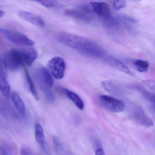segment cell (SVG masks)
I'll return each instance as SVG.
<instances>
[{"label": "cell", "mask_w": 155, "mask_h": 155, "mask_svg": "<svg viewBox=\"0 0 155 155\" xmlns=\"http://www.w3.org/2000/svg\"><path fill=\"white\" fill-rule=\"evenodd\" d=\"M47 68L52 76L56 79H61L65 73L66 63L64 60L59 56L53 57L48 61Z\"/></svg>", "instance_id": "5"}, {"label": "cell", "mask_w": 155, "mask_h": 155, "mask_svg": "<svg viewBox=\"0 0 155 155\" xmlns=\"http://www.w3.org/2000/svg\"><path fill=\"white\" fill-rule=\"evenodd\" d=\"M0 91L3 95L6 98H9L11 96V86L10 84L6 80V78L2 76H0Z\"/></svg>", "instance_id": "18"}, {"label": "cell", "mask_w": 155, "mask_h": 155, "mask_svg": "<svg viewBox=\"0 0 155 155\" xmlns=\"http://www.w3.org/2000/svg\"><path fill=\"white\" fill-rule=\"evenodd\" d=\"M104 61L110 67L124 73L129 75H132V73L130 69L127 67L123 62L118 59L111 56L106 55L103 58Z\"/></svg>", "instance_id": "9"}, {"label": "cell", "mask_w": 155, "mask_h": 155, "mask_svg": "<svg viewBox=\"0 0 155 155\" xmlns=\"http://www.w3.org/2000/svg\"><path fill=\"white\" fill-rule=\"evenodd\" d=\"M56 88L60 93L72 101L78 109L81 110H83L85 107L84 103L82 98L77 94L63 87L58 86Z\"/></svg>", "instance_id": "8"}, {"label": "cell", "mask_w": 155, "mask_h": 155, "mask_svg": "<svg viewBox=\"0 0 155 155\" xmlns=\"http://www.w3.org/2000/svg\"><path fill=\"white\" fill-rule=\"evenodd\" d=\"M86 39L76 35L62 32L59 34L57 40L65 46L75 49L78 51L85 43Z\"/></svg>", "instance_id": "2"}, {"label": "cell", "mask_w": 155, "mask_h": 155, "mask_svg": "<svg viewBox=\"0 0 155 155\" xmlns=\"http://www.w3.org/2000/svg\"><path fill=\"white\" fill-rule=\"evenodd\" d=\"M45 94L47 99L49 101H51V102L54 101V100H55V95L52 89L45 92Z\"/></svg>", "instance_id": "28"}, {"label": "cell", "mask_w": 155, "mask_h": 155, "mask_svg": "<svg viewBox=\"0 0 155 155\" xmlns=\"http://www.w3.org/2000/svg\"><path fill=\"white\" fill-rule=\"evenodd\" d=\"M129 112L130 117L137 124L147 127L153 126V120L140 107L134 104L131 105L129 107Z\"/></svg>", "instance_id": "4"}, {"label": "cell", "mask_w": 155, "mask_h": 155, "mask_svg": "<svg viewBox=\"0 0 155 155\" xmlns=\"http://www.w3.org/2000/svg\"><path fill=\"white\" fill-rule=\"evenodd\" d=\"M11 97L16 109L22 116L24 117L25 114V107L22 99L19 95L15 92L11 93Z\"/></svg>", "instance_id": "16"}, {"label": "cell", "mask_w": 155, "mask_h": 155, "mask_svg": "<svg viewBox=\"0 0 155 155\" xmlns=\"http://www.w3.org/2000/svg\"><path fill=\"white\" fill-rule=\"evenodd\" d=\"M0 76H1V74H0Z\"/></svg>", "instance_id": "32"}, {"label": "cell", "mask_w": 155, "mask_h": 155, "mask_svg": "<svg viewBox=\"0 0 155 155\" xmlns=\"http://www.w3.org/2000/svg\"><path fill=\"white\" fill-rule=\"evenodd\" d=\"M96 155H106L103 149L102 148L100 144L99 143H96Z\"/></svg>", "instance_id": "26"}, {"label": "cell", "mask_w": 155, "mask_h": 155, "mask_svg": "<svg viewBox=\"0 0 155 155\" xmlns=\"http://www.w3.org/2000/svg\"><path fill=\"white\" fill-rule=\"evenodd\" d=\"M93 11L97 15L104 19L111 16V10L109 5L104 2H91L90 3Z\"/></svg>", "instance_id": "10"}, {"label": "cell", "mask_w": 155, "mask_h": 155, "mask_svg": "<svg viewBox=\"0 0 155 155\" xmlns=\"http://www.w3.org/2000/svg\"><path fill=\"white\" fill-rule=\"evenodd\" d=\"M104 19L105 25L108 29L116 30L119 27V24L117 21L112 16Z\"/></svg>", "instance_id": "21"}, {"label": "cell", "mask_w": 155, "mask_h": 155, "mask_svg": "<svg viewBox=\"0 0 155 155\" xmlns=\"http://www.w3.org/2000/svg\"><path fill=\"white\" fill-rule=\"evenodd\" d=\"M25 78H26V83L27 86L31 93H32L33 96L34 97L35 99L36 100H39V95L36 91L35 86L34 84L32 79L30 76L29 73L27 71V70H25Z\"/></svg>", "instance_id": "19"}, {"label": "cell", "mask_w": 155, "mask_h": 155, "mask_svg": "<svg viewBox=\"0 0 155 155\" xmlns=\"http://www.w3.org/2000/svg\"><path fill=\"white\" fill-rule=\"evenodd\" d=\"M129 89L138 91L144 98L147 100L153 107L155 105V94L145 88L143 86L138 84H132L128 85Z\"/></svg>", "instance_id": "13"}, {"label": "cell", "mask_w": 155, "mask_h": 155, "mask_svg": "<svg viewBox=\"0 0 155 155\" xmlns=\"http://www.w3.org/2000/svg\"><path fill=\"white\" fill-rule=\"evenodd\" d=\"M137 1H142V0H137Z\"/></svg>", "instance_id": "31"}, {"label": "cell", "mask_w": 155, "mask_h": 155, "mask_svg": "<svg viewBox=\"0 0 155 155\" xmlns=\"http://www.w3.org/2000/svg\"><path fill=\"white\" fill-rule=\"evenodd\" d=\"M101 86L104 90L109 94L116 96H121L123 95L122 89L113 81L105 80L101 82Z\"/></svg>", "instance_id": "14"}, {"label": "cell", "mask_w": 155, "mask_h": 155, "mask_svg": "<svg viewBox=\"0 0 155 155\" xmlns=\"http://www.w3.org/2000/svg\"><path fill=\"white\" fill-rule=\"evenodd\" d=\"M5 12L2 11V10H0V18L2 17L4 15Z\"/></svg>", "instance_id": "30"}, {"label": "cell", "mask_w": 155, "mask_h": 155, "mask_svg": "<svg viewBox=\"0 0 155 155\" xmlns=\"http://www.w3.org/2000/svg\"><path fill=\"white\" fill-rule=\"evenodd\" d=\"M25 64L31 66L37 59L38 54L37 51L34 48H27L22 50Z\"/></svg>", "instance_id": "15"}, {"label": "cell", "mask_w": 155, "mask_h": 155, "mask_svg": "<svg viewBox=\"0 0 155 155\" xmlns=\"http://www.w3.org/2000/svg\"><path fill=\"white\" fill-rule=\"evenodd\" d=\"M35 78L39 87L45 93L51 90L53 85V77L48 69L44 67L36 69Z\"/></svg>", "instance_id": "3"}, {"label": "cell", "mask_w": 155, "mask_h": 155, "mask_svg": "<svg viewBox=\"0 0 155 155\" xmlns=\"http://www.w3.org/2000/svg\"><path fill=\"white\" fill-rule=\"evenodd\" d=\"M35 135L36 142L46 154L50 155L45 136L43 129L41 124H36L35 125Z\"/></svg>", "instance_id": "11"}, {"label": "cell", "mask_w": 155, "mask_h": 155, "mask_svg": "<svg viewBox=\"0 0 155 155\" xmlns=\"http://www.w3.org/2000/svg\"><path fill=\"white\" fill-rule=\"evenodd\" d=\"M32 1H36L40 3L42 5L46 7H53L55 4L53 0H32Z\"/></svg>", "instance_id": "23"}, {"label": "cell", "mask_w": 155, "mask_h": 155, "mask_svg": "<svg viewBox=\"0 0 155 155\" xmlns=\"http://www.w3.org/2000/svg\"><path fill=\"white\" fill-rule=\"evenodd\" d=\"M99 99L102 105L108 111L114 113L123 112L125 108L124 103L113 97L106 95L99 96Z\"/></svg>", "instance_id": "7"}, {"label": "cell", "mask_w": 155, "mask_h": 155, "mask_svg": "<svg viewBox=\"0 0 155 155\" xmlns=\"http://www.w3.org/2000/svg\"><path fill=\"white\" fill-rule=\"evenodd\" d=\"M0 31L7 40L18 45L32 46L35 45V42L23 34L11 30L0 29Z\"/></svg>", "instance_id": "6"}, {"label": "cell", "mask_w": 155, "mask_h": 155, "mask_svg": "<svg viewBox=\"0 0 155 155\" xmlns=\"http://www.w3.org/2000/svg\"><path fill=\"white\" fill-rule=\"evenodd\" d=\"M52 140L54 144L56 146V147H57L58 149H62V145L61 141H60V140H59L58 137L56 136H53Z\"/></svg>", "instance_id": "27"}, {"label": "cell", "mask_w": 155, "mask_h": 155, "mask_svg": "<svg viewBox=\"0 0 155 155\" xmlns=\"http://www.w3.org/2000/svg\"><path fill=\"white\" fill-rule=\"evenodd\" d=\"M4 62L6 68L11 71H18L25 64L22 50L12 49L4 56Z\"/></svg>", "instance_id": "1"}, {"label": "cell", "mask_w": 155, "mask_h": 155, "mask_svg": "<svg viewBox=\"0 0 155 155\" xmlns=\"http://www.w3.org/2000/svg\"><path fill=\"white\" fill-rule=\"evenodd\" d=\"M143 84L148 87L149 89L153 90V92L155 91V83L154 80L152 79H147L143 80Z\"/></svg>", "instance_id": "24"}, {"label": "cell", "mask_w": 155, "mask_h": 155, "mask_svg": "<svg viewBox=\"0 0 155 155\" xmlns=\"http://www.w3.org/2000/svg\"><path fill=\"white\" fill-rule=\"evenodd\" d=\"M133 64L135 68L139 72H146L148 71L149 67V62L144 60H136Z\"/></svg>", "instance_id": "20"}, {"label": "cell", "mask_w": 155, "mask_h": 155, "mask_svg": "<svg viewBox=\"0 0 155 155\" xmlns=\"http://www.w3.org/2000/svg\"><path fill=\"white\" fill-rule=\"evenodd\" d=\"M0 155H9L7 150L1 145H0Z\"/></svg>", "instance_id": "29"}, {"label": "cell", "mask_w": 155, "mask_h": 155, "mask_svg": "<svg viewBox=\"0 0 155 155\" xmlns=\"http://www.w3.org/2000/svg\"><path fill=\"white\" fill-rule=\"evenodd\" d=\"M18 15L20 18L34 25L39 26L44 25V21L42 19L34 14L26 11H21L18 12Z\"/></svg>", "instance_id": "12"}, {"label": "cell", "mask_w": 155, "mask_h": 155, "mask_svg": "<svg viewBox=\"0 0 155 155\" xmlns=\"http://www.w3.org/2000/svg\"><path fill=\"white\" fill-rule=\"evenodd\" d=\"M21 155H39L27 147H22L20 150Z\"/></svg>", "instance_id": "25"}, {"label": "cell", "mask_w": 155, "mask_h": 155, "mask_svg": "<svg viewBox=\"0 0 155 155\" xmlns=\"http://www.w3.org/2000/svg\"><path fill=\"white\" fill-rule=\"evenodd\" d=\"M65 13L67 16L73 17L83 21L89 22L90 21V17L85 12L78 10L69 9L66 10Z\"/></svg>", "instance_id": "17"}, {"label": "cell", "mask_w": 155, "mask_h": 155, "mask_svg": "<svg viewBox=\"0 0 155 155\" xmlns=\"http://www.w3.org/2000/svg\"><path fill=\"white\" fill-rule=\"evenodd\" d=\"M126 0H114V6L117 10H120L125 8L126 6Z\"/></svg>", "instance_id": "22"}]
</instances>
